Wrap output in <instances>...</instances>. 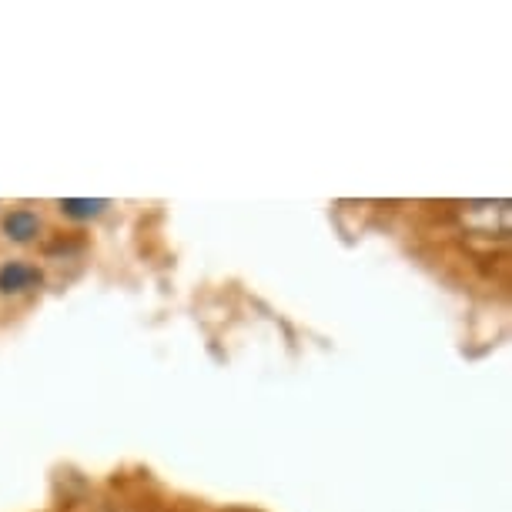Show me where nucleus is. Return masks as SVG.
<instances>
[{
	"instance_id": "nucleus-2",
	"label": "nucleus",
	"mask_w": 512,
	"mask_h": 512,
	"mask_svg": "<svg viewBox=\"0 0 512 512\" xmlns=\"http://www.w3.org/2000/svg\"><path fill=\"white\" fill-rule=\"evenodd\" d=\"M37 228H41V221H37L34 211H11L4 221V231L14 241H31L37 235Z\"/></svg>"
},
{
	"instance_id": "nucleus-1",
	"label": "nucleus",
	"mask_w": 512,
	"mask_h": 512,
	"mask_svg": "<svg viewBox=\"0 0 512 512\" xmlns=\"http://www.w3.org/2000/svg\"><path fill=\"white\" fill-rule=\"evenodd\" d=\"M34 282H41V275H37L31 265L11 262L0 268V292H24V288H31Z\"/></svg>"
},
{
	"instance_id": "nucleus-3",
	"label": "nucleus",
	"mask_w": 512,
	"mask_h": 512,
	"mask_svg": "<svg viewBox=\"0 0 512 512\" xmlns=\"http://www.w3.org/2000/svg\"><path fill=\"white\" fill-rule=\"evenodd\" d=\"M61 208H64L67 218L84 221V218H98L101 211L108 208V201H101V198H64Z\"/></svg>"
}]
</instances>
